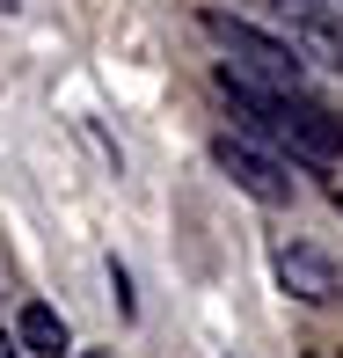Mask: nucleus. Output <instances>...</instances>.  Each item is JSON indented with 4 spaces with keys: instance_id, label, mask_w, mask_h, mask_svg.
Returning <instances> with one entry per match:
<instances>
[{
    "instance_id": "obj_8",
    "label": "nucleus",
    "mask_w": 343,
    "mask_h": 358,
    "mask_svg": "<svg viewBox=\"0 0 343 358\" xmlns=\"http://www.w3.org/2000/svg\"><path fill=\"white\" fill-rule=\"evenodd\" d=\"M277 8H314V0H277Z\"/></svg>"
},
{
    "instance_id": "obj_11",
    "label": "nucleus",
    "mask_w": 343,
    "mask_h": 358,
    "mask_svg": "<svg viewBox=\"0 0 343 358\" xmlns=\"http://www.w3.org/2000/svg\"><path fill=\"white\" fill-rule=\"evenodd\" d=\"M336 213H343V183H336Z\"/></svg>"
},
{
    "instance_id": "obj_3",
    "label": "nucleus",
    "mask_w": 343,
    "mask_h": 358,
    "mask_svg": "<svg viewBox=\"0 0 343 358\" xmlns=\"http://www.w3.org/2000/svg\"><path fill=\"white\" fill-rule=\"evenodd\" d=\"M212 161H219L226 176H234V190H249L256 205H292V176H285V161H270V154H256L249 139H212Z\"/></svg>"
},
{
    "instance_id": "obj_10",
    "label": "nucleus",
    "mask_w": 343,
    "mask_h": 358,
    "mask_svg": "<svg viewBox=\"0 0 343 358\" xmlns=\"http://www.w3.org/2000/svg\"><path fill=\"white\" fill-rule=\"evenodd\" d=\"M80 358H117V351H80Z\"/></svg>"
},
{
    "instance_id": "obj_2",
    "label": "nucleus",
    "mask_w": 343,
    "mask_h": 358,
    "mask_svg": "<svg viewBox=\"0 0 343 358\" xmlns=\"http://www.w3.org/2000/svg\"><path fill=\"white\" fill-rule=\"evenodd\" d=\"M198 29L226 52V66L249 73L256 88L307 95V59H300V44H277V37H263L256 22H241V15H226V8H198Z\"/></svg>"
},
{
    "instance_id": "obj_1",
    "label": "nucleus",
    "mask_w": 343,
    "mask_h": 358,
    "mask_svg": "<svg viewBox=\"0 0 343 358\" xmlns=\"http://www.w3.org/2000/svg\"><path fill=\"white\" fill-rule=\"evenodd\" d=\"M212 88H219V103L234 110L241 124H249L256 139L277 146V161H336L343 154V117L336 110H321L314 95H277V88H256L249 73H234L219 59L212 66Z\"/></svg>"
},
{
    "instance_id": "obj_5",
    "label": "nucleus",
    "mask_w": 343,
    "mask_h": 358,
    "mask_svg": "<svg viewBox=\"0 0 343 358\" xmlns=\"http://www.w3.org/2000/svg\"><path fill=\"white\" fill-rule=\"evenodd\" d=\"M292 44H300V59H314V66L343 73V22L321 8H292Z\"/></svg>"
},
{
    "instance_id": "obj_6",
    "label": "nucleus",
    "mask_w": 343,
    "mask_h": 358,
    "mask_svg": "<svg viewBox=\"0 0 343 358\" xmlns=\"http://www.w3.org/2000/svg\"><path fill=\"white\" fill-rule=\"evenodd\" d=\"M15 344H22L29 358H66V351H73L66 315H59V307H44V300H29L22 315H15Z\"/></svg>"
},
{
    "instance_id": "obj_7",
    "label": "nucleus",
    "mask_w": 343,
    "mask_h": 358,
    "mask_svg": "<svg viewBox=\"0 0 343 358\" xmlns=\"http://www.w3.org/2000/svg\"><path fill=\"white\" fill-rule=\"evenodd\" d=\"M0 358H29V351H22V344H15V336H0Z\"/></svg>"
},
{
    "instance_id": "obj_9",
    "label": "nucleus",
    "mask_w": 343,
    "mask_h": 358,
    "mask_svg": "<svg viewBox=\"0 0 343 358\" xmlns=\"http://www.w3.org/2000/svg\"><path fill=\"white\" fill-rule=\"evenodd\" d=\"M15 8H22V0H0V15H15Z\"/></svg>"
},
{
    "instance_id": "obj_4",
    "label": "nucleus",
    "mask_w": 343,
    "mask_h": 358,
    "mask_svg": "<svg viewBox=\"0 0 343 358\" xmlns=\"http://www.w3.org/2000/svg\"><path fill=\"white\" fill-rule=\"evenodd\" d=\"M277 285H285L292 300H307V307L343 300V271H336V256L307 249V241H277Z\"/></svg>"
}]
</instances>
